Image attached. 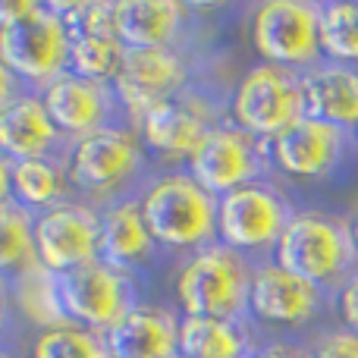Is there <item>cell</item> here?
Listing matches in <instances>:
<instances>
[{
    "label": "cell",
    "mask_w": 358,
    "mask_h": 358,
    "mask_svg": "<svg viewBox=\"0 0 358 358\" xmlns=\"http://www.w3.org/2000/svg\"><path fill=\"white\" fill-rule=\"evenodd\" d=\"M229 120V104L214 101L204 88L189 85L185 92L151 107L138 123L142 145L161 161L189 164V157L204 145V138Z\"/></svg>",
    "instance_id": "9"
},
{
    "label": "cell",
    "mask_w": 358,
    "mask_h": 358,
    "mask_svg": "<svg viewBox=\"0 0 358 358\" xmlns=\"http://www.w3.org/2000/svg\"><path fill=\"white\" fill-rule=\"evenodd\" d=\"M192 6L182 0H117V35L126 48H182Z\"/></svg>",
    "instance_id": "18"
},
{
    "label": "cell",
    "mask_w": 358,
    "mask_h": 358,
    "mask_svg": "<svg viewBox=\"0 0 358 358\" xmlns=\"http://www.w3.org/2000/svg\"><path fill=\"white\" fill-rule=\"evenodd\" d=\"M252 280L255 261L227 248L223 242L189 255L176 273V305L189 317L252 324Z\"/></svg>",
    "instance_id": "4"
},
{
    "label": "cell",
    "mask_w": 358,
    "mask_h": 358,
    "mask_svg": "<svg viewBox=\"0 0 358 358\" xmlns=\"http://www.w3.org/2000/svg\"><path fill=\"white\" fill-rule=\"evenodd\" d=\"M252 44L261 63L308 73L324 63L321 3L315 0H264L252 10Z\"/></svg>",
    "instance_id": "8"
},
{
    "label": "cell",
    "mask_w": 358,
    "mask_h": 358,
    "mask_svg": "<svg viewBox=\"0 0 358 358\" xmlns=\"http://www.w3.org/2000/svg\"><path fill=\"white\" fill-rule=\"evenodd\" d=\"M161 252L148 229L138 198H126L101 210V258L123 271H136Z\"/></svg>",
    "instance_id": "21"
},
{
    "label": "cell",
    "mask_w": 358,
    "mask_h": 358,
    "mask_svg": "<svg viewBox=\"0 0 358 358\" xmlns=\"http://www.w3.org/2000/svg\"><path fill=\"white\" fill-rule=\"evenodd\" d=\"M358 136L317 117H302L267 145V161L289 179H327L352 155Z\"/></svg>",
    "instance_id": "12"
},
{
    "label": "cell",
    "mask_w": 358,
    "mask_h": 358,
    "mask_svg": "<svg viewBox=\"0 0 358 358\" xmlns=\"http://www.w3.org/2000/svg\"><path fill=\"white\" fill-rule=\"evenodd\" d=\"M308 117L349 129L358 136V63L324 60L302 73Z\"/></svg>",
    "instance_id": "20"
},
{
    "label": "cell",
    "mask_w": 358,
    "mask_h": 358,
    "mask_svg": "<svg viewBox=\"0 0 358 358\" xmlns=\"http://www.w3.org/2000/svg\"><path fill=\"white\" fill-rule=\"evenodd\" d=\"M173 358H185V355H182V352H179V355H173Z\"/></svg>",
    "instance_id": "33"
},
{
    "label": "cell",
    "mask_w": 358,
    "mask_h": 358,
    "mask_svg": "<svg viewBox=\"0 0 358 358\" xmlns=\"http://www.w3.org/2000/svg\"><path fill=\"white\" fill-rule=\"evenodd\" d=\"M330 299L334 296L327 289L296 277L277 261H261L255 264L248 315H252V324L296 330L311 324L324 308H330Z\"/></svg>",
    "instance_id": "15"
},
{
    "label": "cell",
    "mask_w": 358,
    "mask_h": 358,
    "mask_svg": "<svg viewBox=\"0 0 358 358\" xmlns=\"http://www.w3.org/2000/svg\"><path fill=\"white\" fill-rule=\"evenodd\" d=\"M311 355L315 358H358V334L343 327V324L324 330L311 343Z\"/></svg>",
    "instance_id": "29"
},
{
    "label": "cell",
    "mask_w": 358,
    "mask_h": 358,
    "mask_svg": "<svg viewBox=\"0 0 358 358\" xmlns=\"http://www.w3.org/2000/svg\"><path fill=\"white\" fill-rule=\"evenodd\" d=\"M0 148L6 161H66L73 142L54 123L41 92H25L13 104L0 107Z\"/></svg>",
    "instance_id": "17"
},
{
    "label": "cell",
    "mask_w": 358,
    "mask_h": 358,
    "mask_svg": "<svg viewBox=\"0 0 358 358\" xmlns=\"http://www.w3.org/2000/svg\"><path fill=\"white\" fill-rule=\"evenodd\" d=\"M179 352L185 358H248L258 352V346L252 336V324L182 315Z\"/></svg>",
    "instance_id": "23"
},
{
    "label": "cell",
    "mask_w": 358,
    "mask_h": 358,
    "mask_svg": "<svg viewBox=\"0 0 358 358\" xmlns=\"http://www.w3.org/2000/svg\"><path fill=\"white\" fill-rule=\"evenodd\" d=\"M60 302L69 324H79V327L107 336L138 305V292L129 271L101 258L79 271L63 273Z\"/></svg>",
    "instance_id": "10"
},
{
    "label": "cell",
    "mask_w": 358,
    "mask_h": 358,
    "mask_svg": "<svg viewBox=\"0 0 358 358\" xmlns=\"http://www.w3.org/2000/svg\"><path fill=\"white\" fill-rule=\"evenodd\" d=\"M148 229L164 252L195 255L217 242L220 198L210 195L189 170H167L155 176L138 195Z\"/></svg>",
    "instance_id": "3"
},
{
    "label": "cell",
    "mask_w": 358,
    "mask_h": 358,
    "mask_svg": "<svg viewBox=\"0 0 358 358\" xmlns=\"http://www.w3.org/2000/svg\"><path fill=\"white\" fill-rule=\"evenodd\" d=\"M6 283V299L10 305H16V311L22 315V321H29L31 327L54 330L66 327L69 317L63 311L60 302V277L54 271H48L44 264H35L29 271H22L19 277L3 280Z\"/></svg>",
    "instance_id": "24"
},
{
    "label": "cell",
    "mask_w": 358,
    "mask_h": 358,
    "mask_svg": "<svg viewBox=\"0 0 358 358\" xmlns=\"http://www.w3.org/2000/svg\"><path fill=\"white\" fill-rule=\"evenodd\" d=\"M192 85V66L182 48H129L117 88L129 129H138L142 117L161 101L173 98Z\"/></svg>",
    "instance_id": "11"
},
{
    "label": "cell",
    "mask_w": 358,
    "mask_h": 358,
    "mask_svg": "<svg viewBox=\"0 0 358 358\" xmlns=\"http://www.w3.org/2000/svg\"><path fill=\"white\" fill-rule=\"evenodd\" d=\"M41 98L48 104L54 123L60 126V132L69 142L85 138L101 129H110V126H129L117 88L107 85V82H94L85 79V76L66 73L50 82L41 92Z\"/></svg>",
    "instance_id": "16"
},
{
    "label": "cell",
    "mask_w": 358,
    "mask_h": 358,
    "mask_svg": "<svg viewBox=\"0 0 358 358\" xmlns=\"http://www.w3.org/2000/svg\"><path fill=\"white\" fill-rule=\"evenodd\" d=\"M334 311H336V317H340L343 327H349V330L358 334V271L340 286V289H336Z\"/></svg>",
    "instance_id": "30"
},
{
    "label": "cell",
    "mask_w": 358,
    "mask_h": 358,
    "mask_svg": "<svg viewBox=\"0 0 358 358\" xmlns=\"http://www.w3.org/2000/svg\"><path fill=\"white\" fill-rule=\"evenodd\" d=\"M324 57L336 63H358V3L327 0L321 3Z\"/></svg>",
    "instance_id": "27"
},
{
    "label": "cell",
    "mask_w": 358,
    "mask_h": 358,
    "mask_svg": "<svg viewBox=\"0 0 358 358\" xmlns=\"http://www.w3.org/2000/svg\"><path fill=\"white\" fill-rule=\"evenodd\" d=\"M267 167H271L267 145L261 138L248 136L239 126H233L229 120L217 126L185 164V170L217 198L229 195L242 185L258 182Z\"/></svg>",
    "instance_id": "14"
},
{
    "label": "cell",
    "mask_w": 358,
    "mask_h": 358,
    "mask_svg": "<svg viewBox=\"0 0 358 358\" xmlns=\"http://www.w3.org/2000/svg\"><path fill=\"white\" fill-rule=\"evenodd\" d=\"M346 220H349V229H352V239H355V245H358V208L346 217Z\"/></svg>",
    "instance_id": "32"
},
{
    "label": "cell",
    "mask_w": 358,
    "mask_h": 358,
    "mask_svg": "<svg viewBox=\"0 0 358 358\" xmlns=\"http://www.w3.org/2000/svg\"><path fill=\"white\" fill-rule=\"evenodd\" d=\"M66 170L76 201L94 204L98 210L126 198H138L151 182L148 148L129 126H110L85 138H76L66 157Z\"/></svg>",
    "instance_id": "2"
},
{
    "label": "cell",
    "mask_w": 358,
    "mask_h": 358,
    "mask_svg": "<svg viewBox=\"0 0 358 358\" xmlns=\"http://www.w3.org/2000/svg\"><path fill=\"white\" fill-rule=\"evenodd\" d=\"M179 321L170 308L138 302L107 334L110 358H173L179 355Z\"/></svg>",
    "instance_id": "19"
},
{
    "label": "cell",
    "mask_w": 358,
    "mask_h": 358,
    "mask_svg": "<svg viewBox=\"0 0 358 358\" xmlns=\"http://www.w3.org/2000/svg\"><path fill=\"white\" fill-rule=\"evenodd\" d=\"M126 50L129 48H126L120 38L79 35L73 41V54H69V73L113 85L117 76H120V69H123Z\"/></svg>",
    "instance_id": "26"
},
{
    "label": "cell",
    "mask_w": 358,
    "mask_h": 358,
    "mask_svg": "<svg viewBox=\"0 0 358 358\" xmlns=\"http://www.w3.org/2000/svg\"><path fill=\"white\" fill-rule=\"evenodd\" d=\"M29 358H110V349H107V336L79 324H66V327L41 330L31 343Z\"/></svg>",
    "instance_id": "28"
},
{
    "label": "cell",
    "mask_w": 358,
    "mask_h": 358,
    "mask_svg": "<svg viewBox=\"0 0 358 358\" xmlns=\"http://www.w3.org/2000/svg\"><path fill=\"white\" fill-rule=\"evenodd\" d=\"M73 31L57 13V3L41 0H3L0 3V60L3 69L44 92L54 79L69 73Z\"/></svg>",
    "instance_id": "1"
},
{
    "label": "cell",
    "mask_w": 358,
    "mask_h": 358,
    "mask_svg": "<svg viewBox=\"0 0 358 358\" xmlns=\"http://www.w3.org/2000/svg\"><path fill=\"white\" fill-rule=\"evenodd\" d=\"M35 264H41L35 248V214L13 198H3L0 204V271H3V280L19 277Z\"/></svg>",
    "instance_id": "25"
},
{
    "label": "cell",
    "mask_w": 358,
    "mask_h": 358,
    "mask_svg": "<svg viewBox=\"0 0 358 358\" xmlns=\"http://www.w3.org/2000/svg\"><path fill=\"white\" fill-rule=\"evenodd\" d=\"M3 198H13L31 214L50 210L63 201H73L66 161L38 157V161H6L3 157Z\"/></svg>",
    "instance_id": "22"
},
{
    "label": "cell",
    "mask_w": 358,
    "mask_h": 358,
    "mask_svg": "<svg viewBox=\"0 0 358 358\" xmlns=\"http://www.w3.org/2000/svg\"><path fill=\"white\" fill-rule=\"evenodd\" d=\"M35 248L57 277L101 261V210L73 198L35 214Z\"/></svg>",
    "instance_id": "13"
},
{
    "label": "cell",
    "mask_w": 358,
    "mask_h": 358,
    "mask_svg": "<svg viewBox=\"0 0 358 358\" xmlns=\"http://www.w3.org/2000/svg\"><path fill=\"white\" fill-rule=\"evenodd\" d=\"M271 261L336 296V289L358 271V245L346 217L296 210Z\"/></svg>",
    "instance_id": "5"
},
{
    "label": "cell",
    "mask_w": 358,
    "mask_h": 358,
    "mask_svg": "<svg viewBox=\"0 0 358 358\" xmlns=\"http://www.w3.org/2000/svg\"><path fill=\"white\" fill-rule=\"evenodd\" d=\"M302 117H308L302 73L273 63L248 66L229 94V123L261 142L277 138Z\"/></svg>",
    "instance_id": "6"
},
{
    "label": "cell",
    "mask_w": 358,
    "mask_h": 358,
    "mask_svg": "<svg viewBox=\"0 0 358 358\" xmlns=\"http://www.w3.org/2000/svg\"><path fill=\"white\" fill-rule=\"evenodd\" d=\"M255 358H315L311 346H299V343H286V340H273L258 346Z\"/></svg>",
    "instance_id": "31"
},
{
    "label": "cell",
    "mask_w": 358,
    "mask_h": 358,
    "mask_svg": "<svg viewBox=\"0 0 358 358\" xmlns=\"http://www.w3.org/2000/svg\"><path fill=\"white\" fill-rule=\"evenodd\" d=\"M248 358H255V355H248Z\"/></svg>",
    "instance_id": "34"
},
{
    "label": "cell",
    "mask_w": 358,
    "mask_h": 358,
    "mask_svg": "<svg viewBox=\"0 0 358 358\" xmlns=\"http://www.w3.org/2000/svg\"><path fill=\"white\" fill-rule=\"evenodd\" d=\"M292 217L296 210H292L289 198L273 182L258 179V182L242 185L220 198L217 242L261 264V261L273 258L277 242L283 239Z\"/></svg>",
    "instance_id": "7"
}]
</instances>
